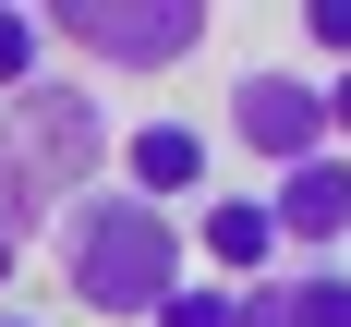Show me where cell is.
<instances>
[{"mask_svg":"<svg viewBox=\"0 0 351 327\" xmlns=\"http://www.w3.org/2000/svg\"><path fill=\"white\" fill-rule=\"evenodd\" d=\"M49 267H61V291L97 327H158V303L194 279V218H170V206H145V194H121V182H97L85 206H61Z\"/></svg>","mask_w":351,"mask_h":327,"instance_id":"6da1fadb","label":"cell"},{"mask_svg":"<svg viewBox=\"0 0 351 327\" xmlns=\"http://www.w3.org/2000/svg\"><path fill=\"white\" fill-rule=\"evenodd\" d=\"M121 158V134H109V97L97 85H25V97H0V206L25 218L36 243L61 230V206H85L97 194V170Z\"/></svg>","mask_w":351,"mask_h":327,"instance_id":"7a4b0ae2","label":"cell"},{"mask_svg":"<svg viewBox=\"0 0 351 327\" xmlns=\"http://www.w3.org/2000/svg\"><path fill=\"white\" fill-rule=\"evenodd\" d=\"M206 36H218V12H206V0H49V49H73V61L121 73V85L182 73Z\"/></svg>","mask_w":351,"mask_h":327,"instance_id":"3957f363","label":"cell"},{"mask_svg":"<svg viewBox=\"0 0 351 327\" xmlns=\"http://www.w3.org/2000/svg\"><path fill=\"white\" fill-rule=\"evenodd\" d=\"M218 134L243 145L254 170H303V158H327V73L315 61H243L230 73V97H218Z\"/></svg>","mask_w":351,"mask_h":327,"instance_id":"277c9868","label":"cell"},{"mask_svg":"<svg viewBox=\"0 0 351 327\" xmlns=\"http://www.w3.org/2000/svg\"><path fill=\"white\" fill-rule=\"evenodd\" d=\"M206 170H218V134L206 121H182V109H145V121H121V194H145V206H206Z\"/></svg>","mask_w":351,"mask_h":327,"instance_id":"5b68a950","label":"cell"},{"mask_svg":"<svg viewBox=\"0 0 351 327\" xmlns=\"http://www.w3.org/2000/svg\"><path fill=\"white\" fill-rule=\"evenodd\" d=\"M194 279H218V291H254V279H291V243H279V206L267 194H206L194 206Z\"/></svg>","mask_w":351,"mask_h":327,"instance_id":"8992f818","label":"cell"},{"mask_svg":"<svg viewBox=\"0 0 351 327\" xmlns=\"http://www.w3.org/2000/svg\"><path fill=\"white\" fill-rule=\"evenodd\" d=\"M267 206H279V243L327 267V254L351 243V145H327V158L279 170V182H267Z\"/></svg>","mask_w":351,"mask_h":327,"instance_id":"52a82bcc","label":"cell"},{"mask_svg":"<svg viewBox=\"0 0 351 327\" xmlns=\"http://www.w3.org/2000/svg\"><path fill=\"white\" fill-rule=\"evenodd\" d=\"M49 85V12L36 0H0V97Z\"/></svg>","mask_w":351,"mask_h":327,"instance_id":"ba28073f","label":"cell"},{"mask_svg":"<svg viewBox=\"0 0 351 327\" xmlns=\"http://www.w3.org/2000/svg\"><path fill=\"white\" fill-rule=\"evenodd\" d=\"M291 327H351V267H291Z\"/></svg>","mask_w":351,"mask_h":327,"instance_id":"9c48e42d","label":"cell"},{"mask_svg":"<svg viewBox=\"0 0 351 327\" xmlns=\"http://www.w3.org/2000/svg\"><path fill=\"white\" fill-rule=\"evenodd\" d=\"M291 25H303V49H315L327 73H351V0H303Z\"/></svg>","mask_w":351,"mask_h":327,"instance_id":"30bf717a","label":"cell"},{"mask_svg":"<svg viewBox=\"0 0 351 327\" xmlns=\"http://www.w3.org/2000/svg\"><path fill=\"white\" fill-rule=\"evenodd\" d=\"M230 303H243V291H218V279H182L170 303H158V327H230Z\"/></svg>","mask_w":351,"mask_h":327,"instance_id":"8fae6325","label":"cell"},{"mask_svg":"<svg viewBox=\"0 0 351 327\" xmlns=\"http://www.w3.org/2000/svg\"><path fill=\"white\" fill-rule=\"evenodd\" d=\"M230 327H291V279H254L243 303H230Z\"/></svg>","mask_w":351,"mask_h":327,"instance_id":"7c38bea8","label":"cell"},{"mask_svg":"<svg viewBox=\"0 0 351 327\" xmlns=\"http://www.w3.org/2000/svg\"><path fill=\"white\" fill-rule=\"evenodd\" d=\"M25 254H36V230H25V218H12V206H0V291L25 279Z\"/></svg>","mask_w":351,"mask_h":327,"instance_id":"4fadbf2b","label":"cell"},{"mask_svg":"<svg viewBox=\"0 0 351 327\" xmlns=\"http://www.w3.org/2000/svg\"><path fill=\"white\" fill-rule=\"evenodd\" d=\"M327 134L351 145V73H327Z\"/></svg>","mask_w":351,"mask_h":327,"instance_id":"5bb4252c","label":"cell"},{"mask_svg":"<svg viewBox=\"0 0 351 327\" xmlns=\"http://www.w3.org/2000/svg\"><path fill=\"white\" fill-rule=\"evenodd\" d=\"M0 327H36V315H12V303H0Z\"/></svg>","mask_w":351,"mask_h":327,"instance_id":"9a60e30c","label":"cell"}]
</instances>
